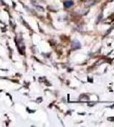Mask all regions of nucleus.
I'll return each mask as SVG.
<instances>
[{
  "label": "nucleus",
  "instance_id": "obj_1",
  "mask_svg": "<svg viewBox=\"0 0 114 127\" xmlns=\"http://www.w3.org/2000/svg\"><path fill=\"white\" fill-rule=\"evenodd\" d=\"M72 4H73V2L71 1V0L64 2V7L65 8H70L71 6H72Z\"/></svg>",
  "mask_w": 114,
  "mask_h": 127
}]
</instances>
